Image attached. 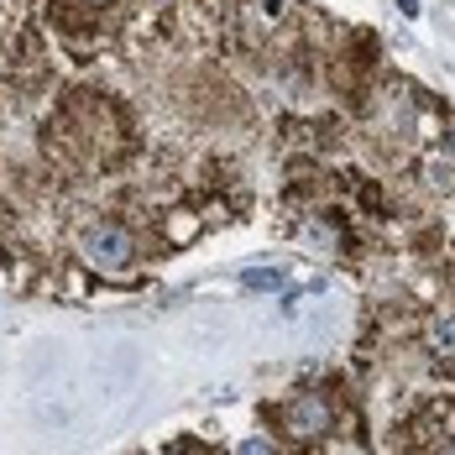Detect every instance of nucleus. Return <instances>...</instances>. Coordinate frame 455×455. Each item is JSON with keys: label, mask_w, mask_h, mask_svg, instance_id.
<instances>
[{"label": "nucleus", "mask_w": 455, "mask_h": 455, "mask_svg": "<svg viewBox=\"0 0 455 455\" xmlns=\"http://www.w3.org/2000/svg\"><path fill=\"white\" fill-rule=\"evenodd\" d=\"M79 251L100 273H126L132 257H137V241H132V230H121V226H90L79 235Z\"/></svg>", "instance_id": "1"}, {"label": "nucleus", "mask_w": 455, "mask_h": 455, "mask_svg": "<svg viewBox=\"0 0 455 455\" xmlns=\"http://www.w3.org/2000/svg\"><path fill=\"white\" fill-rule=\"evenodd\" d=\"M283 424H288V435H293V440H319V435H330V424H335V409H330V398H319V393H304V398H293V403H288Z\"/></svg>", "instance_id": "2"}, {"label": "nucleus", "mask_w": 455, "mask_h": 455, "mask_svg": "<svg viewBox=\"0 0 455 455\" xmlns=\"http://www.w3.org/2000/svg\"><path fill=\"white\" fill-rule=\"evenodd\" d=\"M241 283H246L251 293H277V288H283V273H277V267H246Z\"/></svg>", "instance_id": "3"}, {"label": "nucleus", "mask_w": 455, "mask_h": 455, "mask_svg": "<svg viewBox=\"0 0 455 455\" xmlns=\"http://www.w3.org/2000/svg\"><path fill=\"white\" fill-rule=\"evenodd\" d=\"M429 346H435L440 356H451V351H455V319H451V315L429 324Z\"/></svg>", "instance_id": "4"}, {"label": "nucleus", "mask_w": 455, "mask_h": 455, "mask_svg": "<svg viewBox=\"0 0 455 455\" xmlns=\"http://www.w3.org/2000/svg\"><path fill=\"white\" fill-rule=\"evenodd\" d=\"M235 455H273V445H267V440H246Z\"/></svg>", "instance_id": "5"}, {"label": "nucleus", "mask_w": 455, "mask_h": 455, "mask_svg": "<svg viewBox=\"0 0 455 455\" xmlns=\"http://www.w3.org/2000/svg\"><path fill=\"white\" fill-rule=\"evenodd\" d=\"M398 11H403V16H419V0H398Z\"/></svg>", "instance_id": "6"}, {"label": "nucleus", "mask_w": 455, "mask_h": 455, "mask_svg": "<svg viewBox=\"0 0 455 455\" xmlns=\"http://www.w3.org/2000/svg\"><path fill=\"white\" fill-rule=\"evenodd\" d=\"M451 152H455V126H451Z\"/></svg>", "instance_id": "7"}, {"label": "nucleus", "mask_w": 455, "mask_h": 455, "mask_svg": "<svg viewBox=\"0 0 455 455\" xmlns=\"http://www.w3.org/2000/svg\"><path fill=\"white\" fill-rule=\"evenodd\" d=\"M90 5H110V0H90Z\"/></svg>", "instance_id": "8"}, {"label": "nucleus", "mask_w": 455, "mask_h": 455, "mask_svg": "<svg viewBox=\"0 0 455 455\" xmlns=\"http://www.w3.org/2000/svg\"><path fill=\"white\" fill-rule=\"evenodd\" d=\"M451 455H455V451H451Z\"/></svg>", "instance_id": "9"}]
</instances>
